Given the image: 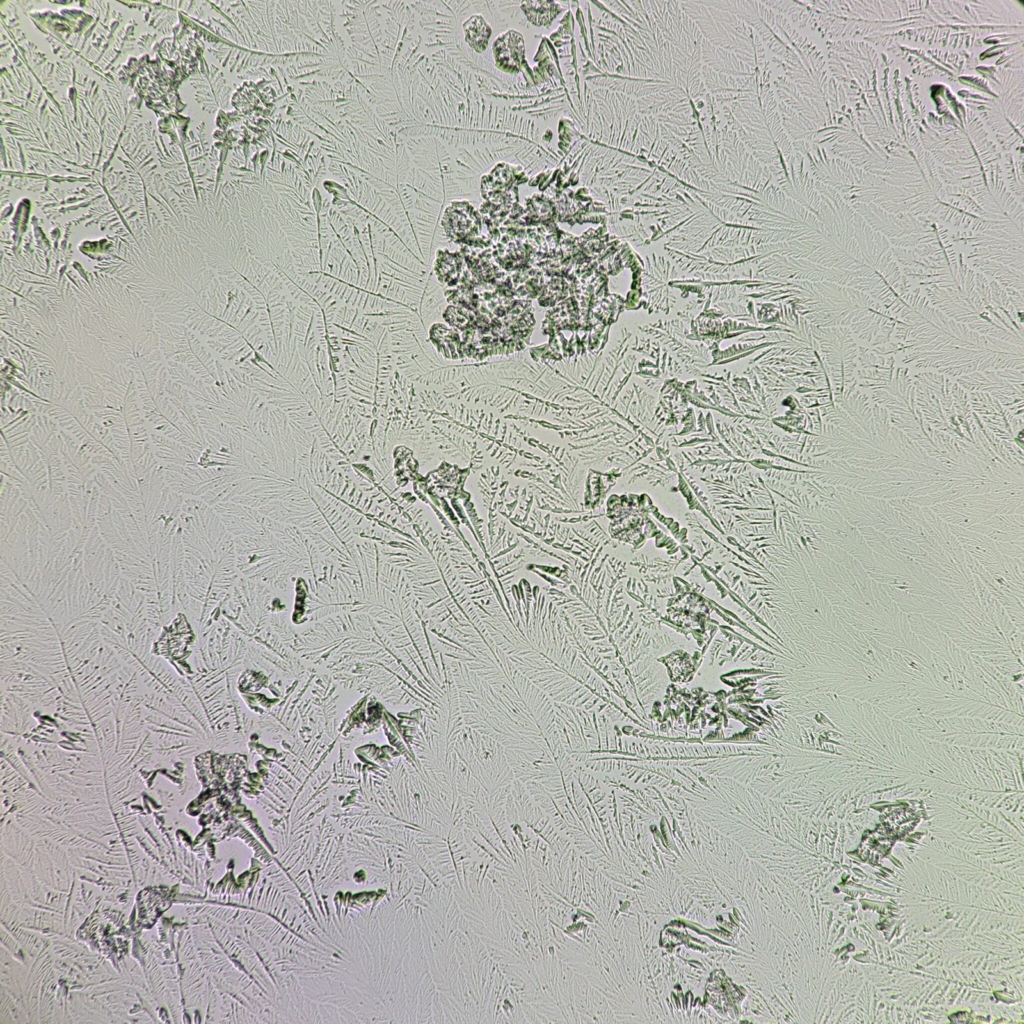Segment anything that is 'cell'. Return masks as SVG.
<instances>
[{
    "mask_svg": "<svg viewBox=\"0 0 1024 1024\" xmlns=\"http://www.w3.org/2000/svg\"><path fill=\"white\" fill-rule=\"evenodd\" d=\"M896 337L903 341L908 360L960 379L974 373L1023 372V347L970 330L928 305L917 294L892 302Z\"/></svg>",
    "mask_w": 1024,
    "mask_h": 1024,
    "instance_id": "1",
    "label": "cell"
}]
</instances>
